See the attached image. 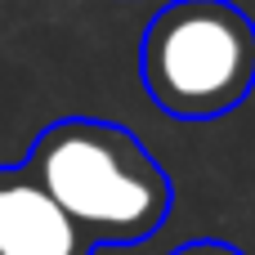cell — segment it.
Returning <instances> with one entry per match:
<instances>
[{
	"instance_id": "2",
	"label": "cell",
	"mask_w": 255,
	"mask_h": 255,
	"mask_svg": "<svg viewBox=\"0 0 255 255\" xmlns=\"http://www.w3.org/2000/svg\"><path fill=\"white\" fill-rule=\"evenodd\" d=\"M139 81L175 121H215L255 90V22L233 0H175L139 45Z\"/></svg>"
},
{
	"instance_id": "3",
	"label": "cell",
	"mask_w": 255,
	"mask_h": 255,
	"mask_svg": "<svg viewBox=\"0 0 255 255\" xmlns=\"http://www.w3.org/2000/svg\"><path fill=\"white\" fill-rule=\"evenodd\" d=\"M81 224L18 161L0 166V255H94Z\"/></svg>"
},
{
	"instance_id": "1",
	"label": "cell",
	"mask_w": 255,
	"mask_h": 255,
	"mask_svg": "<svg viewBox=\"0 0 255 255\" xmlns=\"http://www.w3.org/2000/svg\"><path fill=\"white\" fill-rule=\"evenodd\" d=\"M22 166L94 247L148 242L175 206L166 166L117 121L63 117L36 134Z\"/></svg>"
},
{
	"instance_id": "4",
	"label": "cell",
	"mask_w": 255,
	"mask_h": 255,
	"mask_svg": "<svg viewBox=\"0 0 255 255\" xmlns=\"http://www.w3.org/2000/svg\"><path fill=\"white\" fill-rule=\"evenodd\" d=\"M170 255H242V251H238V247H229V242H215V238H197V242L175 247Z\"/></svg>"
}]
</instances>
